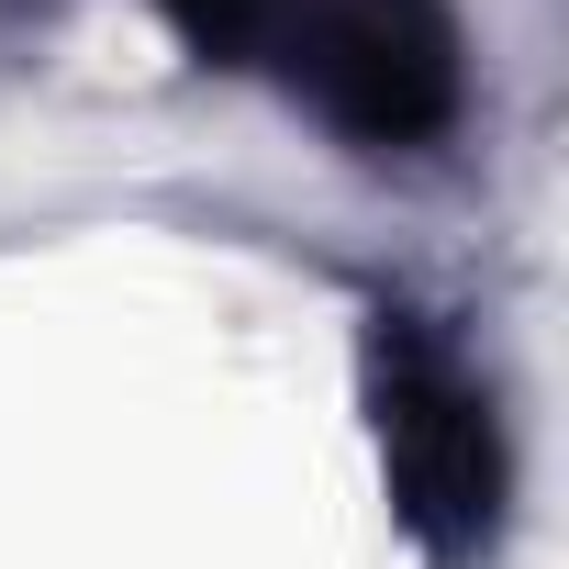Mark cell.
Segmentation results:
<instances>
[{"mask_svg":"<svg viewBox=\"0 0 569 569\" xmlns=\"http://www.w3.org/2000/svg\"><path fill=\"white\" fill-rule=\"evenodd\" d=\"M201 79H246L380 179H447L480 134L458 0H157Z\"/></svg>","mask_w":569,"mask_h":569,"instance_id":"cell-1","label":"cell"},{"mask_svg":"<svg viewBox=\"0 0 569 569\" xmlns=\"http://www.w3.org/2000/svg\"><path fill=\"white\" fill-rule=\"evenodd\" d=\"M347 291H358V413L413 569H502L525 502V436L491 336L391 268H347Z\"/></svg>","mask_w":569,"mask_h":569,"instance_id":"cell-2","label":"cell"},{"mask_svg":"<svg viewBox=\"0 0 569 569\" xmlns=\"http://www.w3.org/2000/svg\"><path fill=\"white\" fill-rule=\"evenodd\" d=\"M68 12H79V0H0V90L46 68V46H57Z\"/></svg>","mask_w":569,"mask_h":569,"instance_id":"cell-3","label":"cell"}]
</instances>
